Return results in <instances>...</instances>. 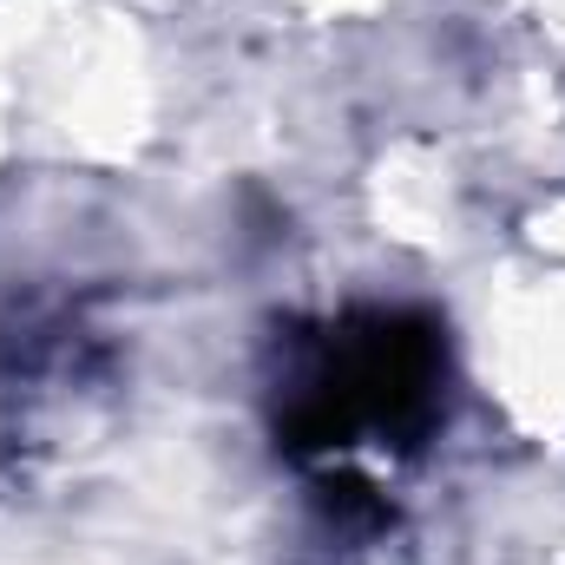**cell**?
I'll use <instances>...</instances> for the list:
<instances>
[{"label": "cell", "instance_id": "cell-1", "mask_svg": "<svg viewBox=\"0 0 565 565\" xmlns=\"http://www.w3.org/2000/svg\"><path fill=\"white\" fill-rule=\"evenodd\" d=\"M440 369H447V349H440L434 316L362 309L322 342V362L289 395L277 422L282 447L316 460V454H342L362 427L422 434L427 415H434Z\"/></svg>", "mask_w": 565, "mask_h": 565}]
</instances>
